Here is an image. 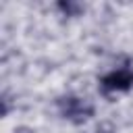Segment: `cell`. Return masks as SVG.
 I'll list each match as a JSON object with an SVG mask.
<instances>
[{
  "label": "cell",
  "mask_w": 133,
  "mask_h": 133,
  "mask_svg": "<svg viewBox=\"0 0 133 133\" xmlns=\"http://www.w3.org/2000/svg\"><path fill=\"white\" fill-rule=\"evenodd\" d=\"M58 108L60 114L73 123H83L89 116H94V104L83 100V98H75V96H66L58 100Z\"/></svg>",
  "instance_id": "6da1fadb"
},
{
  "label": "cell",
  "mask_w": 133,
  "mask_h": 133,
  "mask_svg": "<svg viewBox=\"0 0 133 133\" xmlns=\"http://www.w3.org/2000/svg\"><path fill=\"white\" fill-rule=\"evenodd\" d=\"M102 91L110 94V91H129L133 87V71L131 69H118L108 73L106 77H102L100 81Z\"/></svg>",
  "instance_id": "7a4b0ae2"
},
{
  "label": "cell",
  "mask_w": 133,
  "mask_h": 133,
  "mask_svg": "<svg viewBox=\"0 0 133 133\" xmlns=\"http://www.w3.org/2000/svg\"><path fill=\"white\" fill-rule=\"evenodd\" d=\"M58 8H60L66 17H75V15H79V12L83 10V6H81V4H75V2H58Z\"/></svg>",
  "instance_id": "3957f363"
},
{
  "label": "cell",
  "mask_w": 133,
  "mask_h": 133,
  "mask_svg": "<svg viewBox=\"0 0 133 133\" xmlns=\"http://www.w3.org/2000/svg\"><path fill=\"white\" fill-rule=\"evenodd\" d=\"M15 133H33V129H29V127H17Z\"/></svg>",
  "instance_id": "277c9868"
}]
</instances>
